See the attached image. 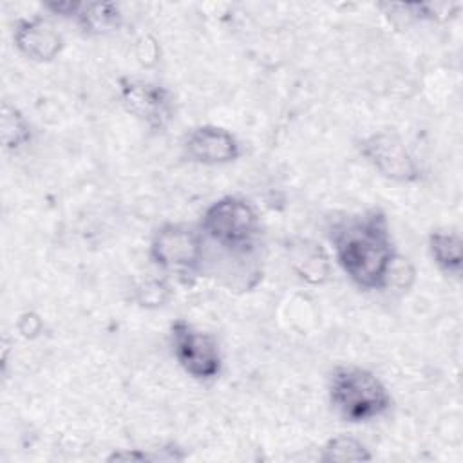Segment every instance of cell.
<instances>
[{"label":"cell","mask_w":463,"mask_h":463,"mask_svg":"<svg viewBox=\"0 0 463 463\" xmlns=\"http://www.w3.org/2000/svg\"><path fill=\"white\" fill-rule=\"evenodd\" d=\"M118 90L125 110L146 127L163 130L174 119V94L165 85L143 78H119Z\"/></svg>","instance_id":"6"},{"label":"cell","mask_w":463,"mask_h":463,"mask_svg":"<svg viewBox=\"0 0 463 463\" xmlns=\"http://www.w3.org/2000/svg\"><path fill=\"white\" fill-rule=\"evenodd\" d=\"M429 251L434 264L443 273L459 277L463 266V241L458 232H432L429 235Z\"/></svg>","instance_id":"11"},{"label":"cell","mask_w":463,"mask_h":463,"mask_svg":"<svg viewBox=\"0 0 463 463\" xmlns=\"http://www.w3.org/2000/svg\"><path fill=\"white\" fill-rule=\"evenodd\" d=\"M329 239L338 266L354 286L374 291L389 284L396 250L382 210L342 217L333 224Z\"/></svg>","instance_id":"1"},{"label":"cell","mask_w":463,"mask_h":463,"mask_svg":"<svg viewBox=\"0 0 463 463\" xmlns=\"http://www.w3.org/2000/svg\"><path fill=\"white\" fill-rule=\"evenodd\" d=\"M31 139V125L20 110L9 103L2 105V141L5 148H18Z\"/></svg>","instance_id":"12"},{"label":"cell","mask_w":463,"mask_h":463,"mask_svg":"<svg viewBox=\"0 0 463 463\" xmlns=\"http://www.w3.org/2000/svg\"><path fill=\"white\" fill-rule=\"evenodd\" d=\"M71 18L90 34H105L121 25V11L112 2H76Z\"/></svg>","instance_id":"10"},{"label":"cell","mask_w":463,"mask_h":463,"mask_svg":"<svg viewBox=\"0 0 463 463\" xmlns=\"http://www.w3.org/2000/svg\"><path fill=\"white\" fill-rule=\"evenodd\" d=\"M333 409L351 423L371 421L391 409V394L382 380L358 365H338L329 378Z\"/></svg>","instance_id":"2"},{"label":"cell","mask_w":463,"mask_h":463,"mask_svg":"<svg viewBox=\"0 0 463 463\" xmlns=\"http://www.w3.org/2000/svg\"><path fill=\"white\" fill-rule=\"evenodd\" d=\"M190 161L199 165H226L241 156L237 137L217 125H199L188 132L183 143Z\"/></svg>","instance_id":"8"},{"label":"cell","mask_w":463,"mask_h":463,"mask_svg":"<svg viewBox=\"0 0 463 463\" xmlns=\"http://www.w3.org/2000/svg\"><path fill=\"white\" fill-rule=\"evenodd\" d=\"M13 42L24 56L36 61L56 58L63 47L61 34L42 16L20 18L13 29Z\"/></svg>","instance_id":"9"},{"label":"cell","mask_w":463,"mask_h":463,"mask_svg":"<svg viewBox=\"0 0 463 463\" xmlns=\"http://www.w3.org/2000/svg\"><path fill=\"white\" fill-rule=\"evenodd\" d=\"M199 230L204 239L228 253H250L260 232L255 208L239 195H224L213 201L203 213Z\"/></svg>","instance_id":"3"},{"label":"cell","mask_w":463,"mask_h":463,"mask_svg":"<svg viewBox=\"0 0 463 463\" xmlns=\"http://www.w3.org/2000/svg\"><path fill=\"white\" fill-rule=\"evenodd\" d=\"M360 154L383 177L396 183H414L420 168L405 143L394 132H374L360 141Z\"/></svg>","instance_id":"7"},{"label":"cell","mask_w":463,"mask_h":463,"mask_svg":"<svg viewBox=\"0 0 463 463\" xmlns=\"http://www.w3.org/2000/svg\"><path fill=\"white\" fill-rule=\"evenodd\" d=\"M170 344L177 364L188 376L206 382L221 374L222 356L212 335L177 318L170 326Z\"/></svg>","instance_id":"5"},{"label":"cell","mask_w":463,"mask_h":463,"mask_svg":"<svg viewBox=\"0 0 463 463\" xmlns=\"http://www.w3.org/2000/svg\"><path fill=\"white\" fill-rule=\"evenodd\" d=\"M371 454L365 445L349 436H338L327 441L324 447L322 461H367Z\"/></svg>","instance_id":"13"},{"label":"cell","mask_w":463,"mask_h":463,"mask_svg":"<svg viewBox=\"0 0 463 463\" xmlns=\"http://www.w3.org/2000/svg\"><path fill=\"white\" fill-rule=\"evenodd\" d=\"M148 257L159 269L188 282V277H194L203 266L204 237L201 230L188 224L165 222L152 235Z\"/></svg>","instance_id":"4"}]
</instances>
